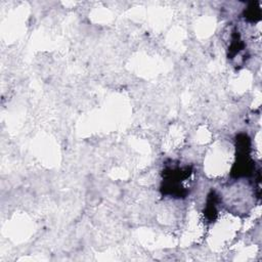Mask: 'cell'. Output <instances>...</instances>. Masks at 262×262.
<instances>
[{
  "mask_svg": "<svg viewBox=\"0 0 262 262\" xmlns=\"http://www.w3.org/2000/svg\"><path fill=\"white\" fill-rule=\"evenodd\" d=\"M191 174V170L188 167L185 168H169L165 173V184L163 186L164 192L175 196H183L186 193L185 188L182 186L184 179L188 178Z\"/></svg>",
  "mask_w": 262,
  "mask_h": 262,
  "instance_id": "cell-1",
  "label": "cell"
}]
</instances>
